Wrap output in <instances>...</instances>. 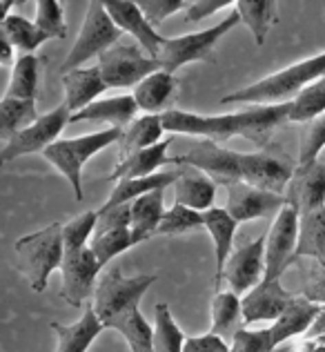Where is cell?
<instances>
[{"mask_svg":"<svg viewBox=\"0 0 325 352\" xmlns=\"http://www.w3.org/2000/svg\"><path fill=\"white\" fill-rule=\"evenodd\" d=\"M294 352H325V344H321L319 339H305L294 348Z\"/></svg>","mask_w":325,"mask_h":352,"instance_id":"cell-51","label":"cell"},{"mask_svg":"<svg viewBox=\"0 0 325 352\" xmlns=\"http://www.w3.org/2000/svg\"><path fill=\"white\" fill-rule=\"evenodd\" d=\"M129 248H134L132 230L129 228H116V230H103V232H94L89 241V250L94 252L100 265H107L114 261L118 254L127 252Z\"/></svg>","mask_w":325,"mask_h":352,"instance_id":"cell-38","label":"cell"},{"mask_svg":"<svg viewBox=\"0 0 325 352\" xmlns=\"http://www.w3.org/2000/svg\"><path fill=\"white\" fill-rule=\"evenodd\" d=\"M98 67L107 89L136 87L150 74L163 69L159 58H152L136 43H118L98 56Z\"/></svg>","mask_w":325,"mask_h":352,"instance_id":"cell-9","label":"cell"},{"mask_svg":"<svg viewBox=\"0 0 325 352\" xmlns=\"http://www.w3.org/2000/svg\"><path fill=\"white\" fill-rule=\"evenodd\" d=\"M12 7H14V3L12 0H0V25L5 23V18L12 14Z\"/></svg>","mask_w":325,"mask_h":352,"instance_id":"cell-52","label":"cell"},{"mask_svg":"<svg viewBox=\"0 0 325 352\" xmlns=\"http://www.w3.org/2000/svg\"><path fill=\"white\" fill-rule=\"evenodd\" d=\"M38 82H41V58L36 54H21L12 65L5 96L34 100L36 103V98H38Z\"/></svg>","mask_w":325,"mask_h":352,"instance_id":"cell-29","label":"cell"},{"mask_svg":"<svg viewBox=\"0 0 325 352\" xmlns=\"http://www.w3.org/2000/svg\"><path fill=\"white\" fill-rule=\"evenodd\" d=\"M38 118L34 100H21L12 96L0 98V141H12V138L30 127Z\"/></svg>","mask_w":325,"mask_h":352,"instance_id":"cell-33","label":"cell"},{"mask_svg":"<svg viewBox=\"0 0 325 352\" xmlns=\"http://www.w3.org/2000/svg\"><path fill=\"white\" fill-rule=\"evenodd\" d=\"M154 281L156 274L125 276L120 267H111L100 276L91 296V308L105 330H116L127 317L141 310V299Z\"/></svg>","mask_w":325,"mask_h":352,"instance_id":"cell-4","label":"cell"},{"mask_svg":"<svg viewBox=\"0 0 325 352\" xmlns=\"http://www.w3.org/2000/svg\"><path fill=\"white\" fill-rule=\"evenodd\" d=\"M299 241V212L283 206L265 234V279H283L296 261Z\"/></svg>","mask_w":325,"mask_h":352,"instance_id":"cell-10","label":"cell"},{"mask_svg":"<svg viewBox=\"0 0 325 352\" xmlns=\"http://www.w3.org/2000/svg\"><path fill=\"white\" fill-rule=\"evenodd\" d=\"M183 352H229V344L214 332H205V335L185 339Z\"/></svg>","mask_w":325,"mask_h":352,"instance_id":"cell-48","label":"cell"},{"mask_svg":"<svg viewBox=\"0 0 325 352\" xmlns=\"http://www.w3.org/2000/svg\"><path fill=\"white\" fill-rule=\"evenodd\" d=\"M174 143L172 136H165L161 143L152 147H145L141 152H134L118 159V165L109 174V181H123V179H141V176L156 174L163 165H176V156H170V147Z\"/></svg>","mask_w":325,"mask_h":352,"instance_id":"cell-20","label":"cell"},{"mask_svg":"<svg viewBox=\"0 0 325 352\" xmlns=\"http://www.w3.org/2000/svg\"><path fill=\"white\" fill-rule=\"evenodd\" d=\"M52 330L58 337V346L56 352H87L91 344L98 339L100 332L105 330V326L96 317V312L91 305H87V310L82 312V317L78 321L63 326V323H52Z\"/></svg>","mask_w":325,"mask_h":352,"instance_id":"cell-25","label":"cell"},{"mask_svg":"<svg viewBox=\"0 0 325 352\" xmlns=\"http://www.w3.org/2000/svg\"><path fill=\"white\" fill-rule=\"evenodd\" d=\"M96 223H98V212L96 210H87V212H82V214L74 217L71 221H67V223H63L65 252L87 248L91 236H94Z\"/></svg>","mask_w":325,"mask_h":352,"instance_id":"cell-40","label":"cell"},{"mask_svg":"<svg viewBox=\"0 0 325 352\" xmlns=\"http://www.w3.org/2000/svg\"><path fill=\"white\" fill-rule=\"evenodd\" d=\"M296 258H325V208L299 214Z\"/></svg>","mask_w":325,"mask_h":352,"instance_id":"cell-32","label":"cell"},{"mask_svg":"<svg viewBox=\"0 0 325 352\" xmlns=\"http://www.w3.org/2000/svg\"><path fill=\"white\" fill-rule=\"evenodd\" d=\"M238 23H240V18L236 14V9H232L221 23L210 27V30L176 36V38H165L163 50L159 54L161 67L165 72L174 74L179 67H185V65H190V63L212 60V54H214V47L218 45V41L234 30Z\"/></svg>","mask_w":325,"mask_h":352,"instance_id":"cell-8","label":"cell"},{"mask_svg":"<svg viewBox=\"0 0 325 352\" xmlns=\"http://www.w3.org/2000/svg\"><path fill=\"white\" fill-rule=\"evenodd\" d=\"M63 87H65L63 103L67 105L71 116L82 112V109L89 107L91 103H96L107 91V85H105L98 65H94V67H78V69L63 74Z\"/></svg>","mask_w":325,"mask_h":352,"instance_id":"cell-19","label":"cell"},{"mask_svg":"<svg viewBox=\"0 0 325 352\" xmlns=\"http://www.w3.org/2000/svg\"><path fill=\"white\" fill-rule=\"evenodd\" d=\"M243 328V310L240 296L232 290H218L212 299V330L229 344L232 337Z\"/></svg>","mask_w":325,"mask_h":352,"instance_id":"cell-30","label":"cell"},{"mask_svg":"<svg viewBox=\"0 0 325 352\" xmlns=\"http://www.w3.org/2000/svg\"><path fill=\"white\" fill-rule=\"evenodd\" d=\"M234 9L240 23L247 25V30L252 32L258 47L265 45L267 34L276 23L278 3H274V0H236Z\"/></svg>","mask_w":325,"mask_h":352,"instance_id":"cell-31","label":"cell"},{"mask_svg":"<svg viewBox=\"0 0 325 352\" xmlns=\"http://www.w3.org/2000/svg\"><path fill=\"white\" fill-rule=\"evenodd\" d=\"M270 328H240L229 341V352H274Z\"/></svg>","mask_w":325,"mask_h":352,"instance_id":"cell-44","label":"cell"},{"mask_svg":"<svg viewBox=\"0 0 325 352\" xmlns=\"http://www.w3.org/2000/svg\"><path fill=\"white\" fill-rule=\"evenodd\" d=\"M105 12L123 34H129L132 38L141 45V50L152 58H159L163 50L165 36L159 34V30L147 23V18L138 9V3L134 0H107Z\"/></svg>","mask_w":325,"mask_h":352,"instance_id":"cell-16","label":"cell"},{"mask_svg":"<svg viewBox=\"0 0 325 352\" xmlns=\"http://www.w3.org/2000/svg\"><path fill=\"white\" fill-rule=\"evenodd\" d=\"M96 212H98V223L94 232L132 226V203H125V206H116L109 210H96Z\"/></svg>","mask_w":325,"mask_h":352,"instance_id":"cell-46","label":"cell"},{"mask_svg":"<svg viewBox=\"0 0 325 352\" xmlns=\"http://www.w3.org/2000/svg\"><path fill=\"white\" fill-rule=\"evenodd\" d=\"M292 265L299 267V288L294 294L325 305V258H296Z\"/></svg>","mask_w":325,"mask_h":352,"instance_id":"cell-35","label":"cell"},{"mask_svg":"<svg viewBox=\"0 0 325 352\" xmlns=\"http://www.w3.org/2000/svg\"><path fill=\"white\" fill-rule=\"evenodd\" d=\"M234 7V3L229 0H190L188 7H185V23H201L205 21L208 16L221 12V9H229Z\"/></svg>","mask_w":325,"mask_h":352,"instance_id":"cell-47","label":"cell"},{"mask_svg":"<svg viewBox=\"0 0 325 352\" xmlns=\"http://www.w3.org/2000/svg\"><path fill=\"white\" fill-rule=\"evenodd\" d=\"M0 30L7 36L9 45L21 54H36V50L52 41L47 34H43L38 27L34 25V21L25 18L21 14H9L5 18V23L0 25Z\"/></svg>","mask_w":325,"mask_h":352,"instance_id":"cell-34","label":"cell"},{"mask_svg":"<svg viewBox=\"0 0 325 352\" xmlns=\"http://www.w3.org/2000/svg\"><path fill=\"white\" fill-rule=\"evenodd\" d=\"M12 65H14V47L9 45L3 30H0V67H12Z\"/></svg>","mask_w":325,"mask_h":352,"instance_id":"cell-49","label":"cell"},{"mask_svg":"<svg viewBox=\"0 0 325 352\" xmlns=\"http://www.w3.org/2000/svg\"><path fill=\"white\" fill-rule=\"evenodd\" d=\"M325 114V76L314 80L296 98L290 100V116L287 123H310Z\"/></svg>","mask_w":325,"mask_h":352,"instance_id":"cell-37","label":"cell"},{"mask_svg":"<svg viewBox=\"0 0 325 352\" xmlns=\"http://www.w3.org/2000/svg\"><path fill=\"white\" fill-rule=\"evenodd\" d=\"M176 165L208 174L216 185L247 183L274 194H283L296 165L285 154L272 152H234L221 143L201 138L185 154L176 156Z\"/></svg>","mask_w":325,"mask_h":352,"instance_id":"cell-1","label":"cell"},{"mask_svg":"<svg viewBox=\"0 0 325 352\" xmlns=\"http://www.w3.org/2000/svg\"><path fill=\"white\" fill-rule=\"evenodd\" d=\"M283 197L299 214L325 208V165L321 161L296 165Z\"/></svg>","mask_w":325,"mask_h":352,"instance_id":"cell-17","label":"cell"},{"mask_svg":"<svg viewBox=\"0 0 325 352\" xmlns=\"http://www.w3.org/2000/svg\"><path fill=\"white\" fill-rule=\"evenodd\" d=\"M120 134H123V129L105 127L100 132H91L85 136L58 138V141L52 143L43 152V156L45 161L52 163L67 179L76 201H82V168L100 150H105L109 145H116L120 141Z\"/></svg>","mask_w":325,"mask_h":352,"instance_id":"cell-6","label":"cell"},{"mask_svg":"<svg viewBox=\"0 0 325 352\" xmlns=\"http://www.w3.org/2000/svg\"><path fill=\"white\" fill-rule=\"evenodd\" d=\"M183 330L176 323L167 303H156L154 308V352H183Z\"/></svg>","mask_w":325,"mask_h":352,"instance_id":"cell-36","label":"cell"},{"mask_svg":"<svg viewBox=\"0 0 325 352\" xmlns=\"http://www.w3.org/2000/svg\"><path fill=\"white\" fill-rule=\"evenodd\" d=\"M323 150H325V114L303 125L301 143H299V161H296V165H310L314 161H319Z\"/></svg>","mask_w":325,"mask_h":352,"instance_id":"cell-43","label":"cell"},{"mask_svg":"<svg viewBox=\"0 0 325 352\" xmlns=\"http://www.w3.org/2000/svg\"><path fill=\"white\" fill-rule=\"evenodd\" d=\"M69 120H71V112L65 103L54 107L52 112L38 116L30 127L18 132L12 141L0 150V163L16 161L18 156H25V154L45 152L52 143L58 141L63 129L69 125Z\"/></svg>","mask_w":325,"mask_h":352,"instance_id":"cell-11","label":"cell"},{"mask_svg":"<svg viewBox=\"0 0 325 352\" xmlns=\"http://www.w3.org/2000/svg\"><path fill=\"white\" fill-rule=\"evenodd\" d=\"M179 85L181 82L172 72L159 69L150 74L132 91L138 112L154 116H163L165 112H170V109H174L176 96H179Z\"/></svg>","mask_w":325,"mask_h":352,"instance_id":"cell-18","label":"cell"},{"mask_svg":"<svg viewBox=\"0 0 325 352\" xmlns=\"http://www.w3.org/2000/svg\"><path fill=\"white\" fill-rule=\"evenodd\" d=\"M303 337H305V339H321V337H325V305L321 308V312L317 314V319L312 321L310 330L305 332Z\"/></svg>","mask_w":325,"mask_h":352,"instance_id":"cell-50","label":"cell"},{"mask_svg":"<svg viewBox=\"0 0 325 352\" xmlns=\"http://www.w3.org/2000/svg\"><path fill=\"white\" fill-rule=\"evenodd\" d=\"M120 38H123V32L118 30L116 23L105 12V3L91 0L87 5L85 21L80 25L76 41H74L67 58L63 60V74L78 69L80 65H85L91 58H98L100 54H105L114 45H118Z\"/></svg>","mask_w":325,"mask_h":352,"instance_id":"cell-7","label":"cell"},{"mask_svg":"<svg viewBox=\"0 0 325 352\" xmlns=\"http://www.w3.org/2000/svg\"><path fill=\"white\" fill-rule=\"evenodd\" d=\"M203 228L208 230L212 236V243H214V256H216V267H214V290H221L223 283V270H225V263L234 250V236H236V228L238 223L227 214L225 208H210L203 212Z\"/></svg>","mask_w":325,"mask_h":352,"instance_id":"cell-21","label":"cell"},{"mask_svg":"<svg viewBox=\"0 0 325 352\" xmlns=\"http://www.w3.org/2000/svg\"><path fill=\"white\" fill-rule=\"evenodd\" d=\"M138 114V105L132 94H120L109 98H98L96 103H91L82 112L74 114L71 123H80V120H89V123H105L107 127L125 129Z\"/></svg>","mask_w":325,"mask_h":352,"instance_id":"cell-22","label":"cell"},{"mask_svg":"<svg viewBox=\"0 0 325 352\" xmlns=\"http://www.w3.org/2000/svg\"><path fill=\"white\" fill-rule=\"evenodd\" d=\"M165 125H163V116H154V114H141L136 116L132 123H129L123 134H120L118 145V156L125 159V156L141 152L145 147H152L156 143H161L165 138Z\"/></svg>","mask_w":325,"mask_h":352,"instance_id":"cell-26","label":"cell"},{"mask_svg":"<svg viewBox=\"0 0 325 352\" xmlns=\"http://www.w3.org/2000/svg\"><path fill=\"white\" fill-rule=\"evenodd\" d=\"M203 228V212L190 210L185 206H174L167 208L163 212V219L159 223L156 234H185L190 230H199Z\"/></svg>","mask_w":325,"mask_h":352,"instance_id":"cell-41","label":"cell"},{"mask_svg":"<svg viewBox=\"0 0 325 352\" xmlns=\"http://www.w3.org/2000/svg\"><path fill=\"white\" fill-rule=\"evenodd\" d=\"M294 299V292L287 290L281 279H265L254 285L247 294L240 296V310H243V326L249 328L254 323L276 321L287 303Z\"/></svg>","mask_w":325,"mask_h":352,"instance_id":"cell-15","label":"cell"},{"mask_svg":"<svg viewBox=\"0 0 325 352\" xmlns=\"http://www.w3.org/2000/svg\"><path fill=\"white\" fill-rule=\"evenodd\" d=\"M181 172H156L150 176H141V179H123L116 181L114 190L109 192V199L103 203L100 210H109L116 206H125V203H132L138 197H145V194L156 192V190H170L172 183L179 179Z\"/></svg>","mask_w":325,"mask_h":352,"instance_id":"cell-28","label":"cell"},{"mask_svg":"<svg viewBox=\"0 0 325 352\" xmlns=\"http://www.w3.org/2000/svg\"><path fill=\"white\" fill-rule=\"evenodd\" d=\"M216 188L218 185L210 179L208 174H203L199 170L181 172L179 179L172 183V194L176 206H185L197 212H205L210 208H214L216 201Z\"/></svg>","mask_w":325,"mask_h":352,"instance_id":"cell-23","label":"cell"},{"mask_svg":"<svg viewBox=\"0 0 325 352\" xmlns=\"http://www.w3.org/2000/svg\"><path fill=\"white\" fill-rule=\"evenodd\" d=\"M290 116V103L281 105H254L243 112L232 114H194L185 109H170L163 114V125L167 134L201 136L208 141L223 143L229 138L240 136L252 141L254 145H267L270 136Z\"/></svg>","mask_w":325,"mask_h":352,"instance_id":"cell-2","label":"cell"},{"mask_svg":"<svg viewBox=\"0 0 325 352\" xmlns=\"http://www.w3.org/2000/svg\"><path fill=\"white\" fill-rule=\"evenodd\" d=\"M16 267L30 283L34 292L47 288L52 272L60 270L65 258L63 223H52L38 232L25 234L16 241Z\"/></svg>","mask_w":325,"mask_h":352,"instance_id":"cell-5","label":"cell"},{"mask_svg":"<svg viewBox=\"0 0 325 352\" xmlns=\"http://www.w3.org/2000/svg\"><path fill=\"white\" fill-rule=\"evenodd\" d=\"M188 3L190 0H141L138 9H141L143 16L147 18V23H150L154 30H159L170 16L185 12Z\"/></svg>","mask_w":325,"mask_h":352,"instance_id":"cell-45","label":"cell"},{"mask_svg":"<svg viewBox=\"0 0 325 352\" xmlns=\"http://www.w3.org/2000/svg\"><path fill=\"white\" fill-rule=\"evenodd\" d=\"M325 76V52L299 60L281 72H274L270 76L245 85L232 94L223 96L221 103H245V105H281L290 103L301 91L312 85L314 80Z\"/></svg>","mask_w":325,"mask_h":352,"instance_id":"cell-3","label":"cell"},{"mask_svg":"<svg viewBox=\"0 0 325 352\" xmlns=\"http://www.w3.org/2000/svg\"><path fill=\"white\" fill-rule=\"evenodd\" d=\"M116 332L123 335L132 352H154V326L143 317L141 310L127 317Z\"/></svg>","mask_w":325,"mask_h":352,"instance_id":"cell-39","label":"cell"},{"mask_svg":"<svg viewBox=\"0 0 325 352\" xmlns=\"http://www.w3.org/2000/svg\"><path fill=\"white\" fill-rule=\"evenodd\" d=\"M225 190V210L236 223H247V221L265 219L272 214L276 217L278 210L287 206L283 194L267 192L247 183H232Z\"/></svg>","mask_w":325,"mask_h":352,"instance_id":"cell-14","label":"cell"},{"mask_svg":"<svg viewBox=\"0 0 325 352\" xmlns=\"http://www.w3.org/2000/svg\"><path fill=\"white\" fill-rule=\"evenodd\" d=\"M323 305H317L308 299H303V296H296L287 303V308L281 312V317L276 321H272L270 326V335H272V341L274 346H283L285 341H290L292 337H299V335H305V332L310 330L312 321L317 319V314L321 312Z\"/></svg>","mask_w":325,"mask_h":352,"instance_id":"cell-24","label":"cell"},{"mask_svg":"<svg viewBox=\"0 0 325 352\" xmlns=\"http://www.w3.org/2000/svg\"><path fill=\"white\" fill-rule=\"evenodd\" d=\"M100 270H103V265L98 263V258L89 250V245L82 250L65 252L60 265V274H63L60 296L71 308H82L94 296Z\"/></svg>","mask_w":325,"mask_h":352,"instance_id":"cell-12","label":"cell"},{"mask_svg":"<svg viewBox=\"0 0 325 352\" xmlns=\"http://www.w3.org/2000/svg\"><path fill=\"white\" fill-rule=\"evenodd\" d=\"M165 212V190H156L132 201V241L134 245L156 236V230Z\"/></svg>","mask_w":325,"mask_h":352,"instance_id":"cell-27","label":"cell"},{"mask_svg":"<svg viewBox=\"0 0 325 352\" xmlns=\"http://www.w3.org/2000/svg\"><path fill=\"white\" fill-rule=\"evenodd\" d=\"M265 276V234L232 250L223 270L227 290L243 296L263 281Z\"/></svg>","mask_w":325,"mask_h":352,"instance_id":"cell-13","label":"cell"},{"mask_svg":"<svg viewBox=\"0 0 325 352\" xmlns=\"http://www.w3.org/2000/svg\"><path fill=\"white\" fill-rule=\"evenodd\" d=\"M34 25L49 38H65L67 36V23L65 12L58 0H36V18Z\"/></svg>","mask_w":325,"mask_h":352,"instance_id":"cell-42","label":"cell"}]
</instances>
